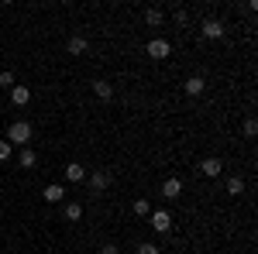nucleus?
Returning a JSON list of instances; mask_svg holds the SVG:
<instances>
[{
    "instance_id": "1",
    "label": "nucleus",
    "mask_w": 258,
    "mask_h": 254,
    "mask_svg": "<svg viewBox=\"0 0 258 254\" xmlns=\"http://www.w3.org/2000/svg\"><path fill=\"white\" fill-rule=\"evenodd\" d=\"M7 141H11V148H14V144L24 148V144L31 141V124H28V120H14V124L7 127Z\"/></svg>"
},
{
    "instance_id": "2",
    "label": "nucleus",
    "mask_w": 258,
    "mask_h": 254,
    "mask_svg": "<svg viewBox=\"0 0 258 254\" xmlns=\"http://www.w3.org/2000/svg\"><path fill=\"white\" fill-rule=\"evenodd\" d=\"M148 223H152L159 234H169V230H172V213H169V210H152V213H148Z\"/></svg>"
},
{
    "instance_id": "3",
    "label": "nucleus",
    "mask_w": 258,
    "mask_h": 254,
    "mask_svg": "<svg viewBox=\"0 0 258 254\" xmlns=\"http://www.w3.org/2000/svg\"><path fill=\"white\" fill-rule=\"evenodd\" d=\"M86 186H90V193H103L107 186H110V172H103V168H97V172H86Z\"/></svg>"
},
{
    "instance_id": "4",
    "label": "nucleus",
    "mask_w": 258,
    "mask_h": 254,
    "mask_svg": "<svg viewBox=\"0 0 258 254\" xmlns=\"http://www.w3.org/2000/svg\"><path fill=\"white\" fill-rule=\"evenodd\" d=\"M145 52H148V55H152L155 62H162V59H169V52H172V45H169L165 38H152L148 45H145Z\"/></svg>"
},
{
    "instance_id": "5",
    "label": "nucleus",
    "mask_w": 258,
    "mask_h": 254,
    "mask_svg": "<svg viewBox=\"0 0 258 254\" xmlns=\"http://www.w3.org/2000/svg\"><path fill=\"white\" fill-rule=\"evenodd\" d=\"M200 172H203V176L207 179H217L220 172H224V161H220V158H203V161H200Z\"/></svg>"
},
{
    "instance_id": "6",
    "label": "nucleus",
    "mask_w": 258,
    "mask_h": 254,
    "mask_svg": "<svg viewBox=\"0 0 258 254\" xmlns=\"http://www.w3.org/2000/svg\"><path fill=\"white\" fill-rule=\"evenodd\" d=\"M200 31H203V38H207V41L224 38V24H220V21H214V18H207V21H203V28H200Z\"/></svg>"
},
{
    "instance_id": "7",
    "label": "nucleus",
    "mask_w": 258,
    "mask_h": 254,
    "mask_svg": "<svg viewBox=\"0 0 258 254\" xmlns=\"http://www.w3.org/2000/svg\"><path fill=\"white\" fill-rule=\"evenodd\" d=\"M203 90H207V79L203 76H189L186 82H182V93H186V97H200Z\"/></svg>"
},
{
    "instance_id": "8",
    "label": "nucleus",
    "mask_w": 258,
    "mask_h": 254,
    "mask_svg": "<svg viewBox=\"0 0 258 254\" xmlns=\"http://www.w3.org/2000/svg\"><path fill=\"white\" fill-rule=\"evenodd\" d=\"M162 196H165V199H179V196H182V182H179V179H165V182H162Z\"/></svg>"
},
{
    "instance_id": "9",
    "label": "nucleus",
    "mask_w": 258,
    "mask_h": 254,
    "mask_svg": "<svg viewBox=\"0 0 258 254\" xmlns=\"http://www.w3.org/2000/svg\"><path fill=\"white\" fill-rule=\"evenodd\" d=\"M66 179H69V182H86V168H83L80 161H69V165H66Z\"/></svg>"
},
{
    "instance_id": "10",
    "label": "nucleus",
    "mask_w": 258,
    "mask_h": 254,
    "mask_svg": "<svg viewBox=\"0 0 258 254\" xmlns=\"http://www.w3.org/2000/svg\"><path fill=\"white\" fill-rule=\"evenodd\" d=\"M28 100H31V90H28V86H14V90H11V103H14V107H24V103H28Z\"/></svg>"
},
{
    "instance_id": "11",
    "label": "nucleus",
    "mask_w": 258,
    "mask_h": 254,
    "mask_svg": "<svg viewBox=\"0 0 258 254\" xmlns=\"http://www.w3.org/2000/svg\"><path fill=\"white\" fill-rule=\"evenodd\" d=\"M93 93H97V100H110L114 97V86H110L107 79H97V82H93Z\"/></svg>"
},
{
    "instance_id": "12",
    "label": "nucleus",
    "mask_w": 258,
    "mask_h": 254,
    "mask_svg": "<svg viewBox=\"0 0 258 254\" xmlns=\"http://www.w3.org/2000/svg\"><path fill=\"white\" fill-rule=\"evenodd\" d=\"M224 189H227V196H241V193H244V179L231 176L227 182H224Z\"/></svg>"
},
{
    "instance_id": "13",
    "label": "nucleus",
    "mask_w": 258,
    "mask_h": 254,
    "mask_svg": "<svg viewBox=\"0 0 258 254\" xmlns=\"http://www.w3.org/2000/svg\"><path fill=\"white\" fill-rule=\"evenodd\" d=\"M62 199H66L62 186H45V203H62Z\"/></svg>"
},
{
    "instance_id": "14",
    "label": "nucleus",
    "mask_w": 258,
    "mask_h": 254,
    "mask_svg": "<svg viewBox=\"0 0 258 254\" xmlns=\"http://www.w3.org/2000/svg\"><path fill=\"white\" fill-rule=\"evenodd\" d=\"M62 216L76 223V220H80V216H83V206H80V203H66V206H62Z\"/></svg>"
},
{
    "instance_id": "15",
    "label": "nucleus",
    "mask_w": 258,
    "mask_h": 254,
    "mask_svg": "<svg viewBox=\"0 0 258 254\" xmlns=\"http://www.w3.org/2000/svg\"><path fill=\"white\" fill-rule=\"evenodd\" d=\"M66 48H69V55H83V52H86V38H80V35H73Z\"/></svg>"
},
{
    "instance_id": "16",
    "label": "nucleus",
    "mask_w": 258,
    "mask_h": 254,
    "mask_svg": "<svg viewBox=\"0 0 258 254\" xmlns=\"http://www.w3.org/2000/svg\"><path fill=\"white\" fill-rule=\"evenodd\" d=\"M18 165H21V168H35V151H31V148H21Z\"/></svg>"
},
{
    "instance_id": "17",
    "label": "nucleus",
    "mask_w": 258,
    "mask_h": 254,
    "mask_svg": "<svg viewBox=\"0 0 258 254\" xmlns=\"http://www.w3.org/2000/svg\"><path fill=\"white\" fill-rule=\"evenodd\" d=\"M145 21H148L152 28H159V24H162L165 18H162V11H159V7H148V11H145Z\"/></svg>"
},
{
    "instance_id": "18",
    "label": "nucleus",
    "mask_w": 258,
    "mask_h": 254,
    "mask_svg": "<svg viewBox=\"0 0 258 254\" xmlns=\"http://www.w3.org/2000/svg\"><path fill=\"white\" fill-rule=\"evenodd\" d=\"M14 86H18V79H14V72H0V90H7V93H11Z\"/></svg>"
},
{
    "instance_id": "19",
    "label": "nucleus",
    "mask_w": 258,
    "mask_h": 254,
    "mask_svg": "<svg viewBox=\"0 0 258 254\" xmlns=\"http://www.w3.org/2000/svg\"><path fill=\"white\" fill-rule=\"evenodd\" d=\"M131 210H135V216H148V213H152L148 199H135V206H131Z\"/></svg>"
},
{
    "instance_id": "20",
    "label": "nucleus",
    "mask_w": 258,
    "mask_h": 254,
    "mask_svg": "<svg viewBox=\"0 0 258 254\" xmlns=\"http://www.w3.org/2000/svg\"><path fill=\"white\" fill-rule=\"evenodd\" d=\"M241 131H244V137H255V134H258V120H255V117H248L244 124H241Z\"/></svg>"
},
{
    "instance_id": "21",
    "label": "nucleus",
    "mask_w": 258,
    "mask_h": 254,
    "mask_svg": "<svg viewBox=\"0 0 258 254\" xmlns=\"http://www.w3.org/2000/svg\"><path fill=\"white\" fill-rule=\"evenodd\" d=\"M11 151H14V148H11V141H7V137H0V161H7Z\"/></svg>"
},
{
    "instance_id": "22",
    "label": "nucleus",
    "mask_w": 258,
    "mask_h": 254,
    "mask_svg": "<svg viewBox=\"0 0 258 254\" xmlns=\"http://www.w3.org/2000/svg\"><path fill=\"white\" fill-rule=\"evenodd\" d=\"M138 254H162V251L152 244V240H145V244H138Z\"/></svg>"
},
{
    "instance_id": "23",
    "label": "nucleus",
    "mask_w": 258,
    "mask_h": 254,
    "mask_svg": "<svg viewBox=\"0 0 258 254\" xmlns=\"http://www.w3.org/2000/svg\"><path fill=\"white\" fill-rule=\"evenodd\" d=\"M100 254H120V247H117V244H103V247H100Z\"/></svg>"
}]
</instances>
